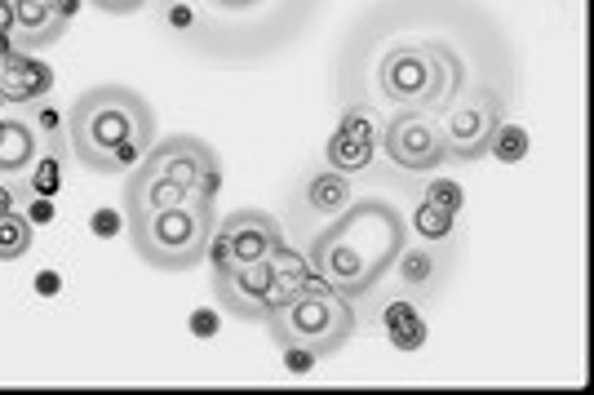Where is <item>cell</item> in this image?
Here are the masks:
<instances>
[{"instance_id": "cell-18", "label": "cell", "mask_w": 594, "mask_h": 395, "mask_svg": "<svg viewBox=\"0 0 594 395\" xmlns=\"http://www.w3.org/2000/svg\"><path fill=\"white\" fill-rule=\"evenodd\" d=\"M453 218H457V214H448V209L422 200V205L413 209V231H417L422 240H448V236H453Z\"/></svg>"}, {"instance_id": "cell-29", "label": "cell", "mask_w": 594, "mask_h": 395, "mask_svg": "<svg viewBox=\"0 0 594 395\" xmlns=\"http://www.w3.org/2000/svg\"><path fill=\"white\" fill-rule=\"evenodd\" d=\"M18 200H22V191H18L13 182H4V178H0V214H13V209H18Z\"/></svg>"}, {"instance_id": "cell-2", "label": "cell", "mask_w": 594, "mask_h": 395, "mask_svg": "<svg viewBox=\"0 0 594 395\" xmlns=\"http://www.w3.org/2000/svg\"><path fill=\"white\" fill-rule=\"evenodd\" d=\"M67 134L93 174H129L156 142V111L129 85H98L71 102Z\"/></svg>"}, {"instance_id": "cell-28", "label": "cell", "mask_w": 594, "mask_h": 395, "mask_svg": "<svg viewBox=\"0 0 594 395\" xmlns=\"http://www.w3.org/2000/svg\"><path fill=\"white\" fill-rule=\"evenodd\" d=\"M89 4H98L102 13H133V9H142L147 0H89Z\"/></svg>"}, {"instance_id": "cell-15", "label": "cell", "mask_w": 594, "mask_h": 395, "mask_svg": "<svg viewBox=\"0 0 594 395\" xmlns=\"http://www.w3.org/2000/svg\"><path fill=\"white\" fill-rule=\"evenodd\" d=\"M382 325H386V334H390V343L399 352H417L426 343V320H422V312L413 303H390L382 312Z\"/></svg>"}, {"instance_id": "cell-17", "label": "cell", "mask_w": 594, "mask_h": 395, "mask_svg": "<svg viewBox=\"0 0 594 395\" xmlns=\"http://www.w3.org/2000/svg\"><path fill=\"white\" fill-rule=\"evenodd\" d=\"M31 240H36V231H31V223L18 209L13 214H0V263L22 258L31 249Z\"/></svg>"}, {"instance_id": "cell-12", "label": "cell", "mask_w": 594, "mask_h": 395, "mask_svg": "<svg viewBox=\"0 0 594 395\" xmlns=\"http://www.w3.org/2000/svg\"><path fill=\"white\" fill-rule=\"evenodd\" d=\"M53 85L44 62H31L27 53H13L0 62V102H27Z\"/></svg>"}, {"instance_id": "cell-6", "label": "cell", "mask_w": 594, "mask_h": 395, "mask_svg": "<svg viewBox=\"0 0 594 395\" xmlns=\"http://www.w3.org/2000/svg\"><path fill=\"white\" fill-rule=\"evenodd\" d=\"M382 151L390 156V165L408 169V174H430L448 160V147H444V129H439V116L430 111H390L382 134H377Z\"/></svg>"}, {"instance_id": "cell-32", "label": "cell", "mask_w": 594, "mask_h": 395, "mask_svg": "<svg viewBox=\"0 0 594 395\" xmlns=\"http://www.w3.org/2000/svg\"><path fill=\"white\" fill-rule=\"evenodd\" d=\"M214 4H222V9H254L258 0H214Z\"/></svg>"}, {"instance_id": "cell-1", "label": "cell", "mask_w": 594, "mask_h": 395, "mask_svg": "<svg viewBox=\"0 0 594 395\" xmlns=\"http://www.w3.org/2000/svg\"><path fill=\"white\" fill-rule=\"evenodd\" d=\"M408 245V223L390 200H350L315 240H310V267L341 294L364 298L373 294L395 258Z\"/></svg>"}, {"instance_id": "cell-30", "label": "cell", "mask_w": 594, "mask_h": 395, "mask_svg": "<svg viewBox=\"0 0 594 395\" xmlns=\"http://www.w3.org/2000/svg\"><path fill=\"white\" fill-rule=\"evenodd\" d=\"M49 4H53V13H58L62 22H71V18H76V9H80V0H49Z\"/></svg>"}, {"instance_id": "cell-9", "label": "cell", "mask_w": 594, "mask_h": 395, "mask_svg": "<svg viewBox=\"0 0 594 395\" xmlns=\"http://www.w3.org/2000/svg\"><path fill=\"white\" fill-rule=\"evenodd\" d=\"M373 151H377V120L368 111H359V107H346L341 111V125L324 142L328 169H337V174H364L373 165Z\"/></svg>"}, {"instance_id": "cell-23", "label": "cell", "mask_w": 594, "mask_h": 395, "mask_svg": "<svg viewBox=\"0 0 594 395\" xmlns=\"http://www.w3.org/2000/svg\"><path fill=\"white\" fill-rule=\"evenodd\" d=\"M205 258H214V271H222V267H231V249H227V236L214 227V236H209V249H205Z\"/></svg>"}, {"instance_id": "cell-5", "label": "cell", "mask_w": 594, "mask_h": 395, "mask_svg": "<svg viewBox=\"0 0 594 395\" xmlns=\"http://www.w3.org/2000/svg\"><path fill=\"white\" fill-rule=\"evenodd\" d=\"M214 289H218L222 312H231L236 320H263V325L297 294L294 285H285L276 276L271 258L267 263H231V267L214 271Z\"/></svg>"}, {"instance_id": "cell-24", "label": "cell", "mask_w": 594, "mask_h": 395, "mask_svg": "<svg viewBox=\"0 0 594 395\" xmlns=\"http://www.w3.org/2000/svg\"><path fill=\"white\" fill-rule=\"evenodd\" d=\"M191 334H196V338H209V334H218V316H214L209 307L191 312Z\"/></svg>"}, {"instance_id": "cell-8", "label": "cell", "mask_w": 594, "mask_h": 395, "mask_svg": "<svg viewBox=\"0 0 594 395\" xmlns=\"http://www.w3.org/2000/svg\"><path fill=\"white\" fill-rule=\"evenodd\" d=\"M502 120H506V107H493V102H457V107H448L439 116L448 160H479V156H488L493 129Z\"/></svg>"}, {"instance_id": "cell-14", "label": "cell", "mask_w": 594, "mask_h": 395, "mask_svg": "<svg viewBox=\"0 0 594 395\" xmlns=\"http://www.w3.org/2000/svg\"><path fill=\"white\" fill-rule=\"evenodd\" d=\"M355 200V187H350V174H337V169H319L310 182H306V205L315 214H341L346 205Z\"/></svg>"}, {"instance_id": "cell-31", "label": "cell", "mask_w": 594, "mask_h": 395, "mask_svg": "<svg viewBox=\"0 0 594 395\" xmlns=\"http://www.w3.org/2000/svg\"><path fill=\"white\" fill-rule=\"evenodd\" d=\"M40 294H58V276H53V271L40 276Z\"/></svg>"}, {"instance_id": "cell-25", "label": "cell", "mask_w": 594, "mask_h": 395, "mask_svg": "<svg viewBox=\"0 0 594 395\" xmlns=\"http://www.w3.org/2000/svg\"><path fill=\"white\" fill-rule=\"evenodd\" d=\"M315 361H319V356H315V352H306V347H285V365H289L294 374H306Z\"/></svg>"}, {"instance_id": "cell-10", "label": "cell", "mask_w": 594, "mask_h": 395, "mask_svg": "<svg viewBox=\"0 0 594 395\" xmlns=\"http://www.w3.org/2000/svg\"><path fill=\"white\" fill-rule=\"evenodd\" d=\"M218 231L227 236L231 263H267V258H276V249H285L276 218L263 209H236L218 223Z\"/></svg>"}, {"instance_id": "cell-4", "label": "cell", "mask_w": 594, "mask_h": 395, "mask_svg": "<svg viewBox=\"0 0 594 395\" xmlns=\"http://www.w3.org/2000/svg\"><path fill=\"white\" fill-rule=\"evenodd\" d=\"M267 329L280 347H306L315 356H333L355 334V307L333 289H297L276 316H267Z\"/></svg>"}, {"instance_id": "cell-3", "label": "cell", "mask_w": 594, "mask_h": 395, "mask_svg": "<svg viewBox=\"0 0 594 395\" xmlns=\"http://www.w3.org/2000/svg\"><path fill=\"white\" fill-rule=\"evenodd\" d=\"M214 236V200H187L174 209H138L129 214V240L142 263L160 271H191L205 263Z\"/></svg>"}, {"instance_id": "cell-27", "label": "cell", "mask_w": 594, "mask_h": 395, "mask_svg": "<svg viewBox=\"0 0 594 395\" xmlns=\"http://www.w3.org/2000/svg\"><path fill=\"white\" fill-rule=\"evenodd\" d=\"M36 125H40L44 134H58V125H62V111H58V107H40V111H36ZM40 129H36V134H40Z\"/></svg>"}, {"instance_id": "cell-11", "label": "cell", "mask_w": 594, "mask_h": 395, "mask_svg": "<svg viewBox=\"0 0 594 395\" xmlns=\"http://www.w3.org/2000/svg\"><path fill=\"white\" fill-rule=\"evenodd\" d=\"M9 9H13V31H18V49L22 53L40 49V45H53L67 31V22L53 13L49 0H9Z\"/></svg>"}, {"instance_id": "cell-20", "label": "cell", "mask_w": 594, "mask_h": 395, "mask_svg": "<svg viewBox=\"0 0 594 395\" xmlns=\"http://www.w3.org/2000/svg\"><path fill=\"white\" fill-rule=\"evenodd\" d=\"M62 187V165H58V147L49 151V156H36L31 160V182H27V191L31 196H53Z\"/></svg>"}, {"instance_id": "cell-13", "label": "cell", "mask_w": 594, "mask_h": 395, "mask_svg": "<svg viewBox=\"0 0 594 395\" xmlns=\"http://www.w3.org/2000/svg\"><path fill=\"white\" fill-rule=\"evenodd\" d=\"M40 156V134L31 120H0V174H27L31 160Z\"/></svg>"}, {"instance_id": "cell-21", "label": "cell", "mask_w": 594, "mask_h": 395, "mask_svg": "<svg viewBox=\"0 0 594 395\" xmlns=\"http://www.w3.org/2000/svg\"><path fill=\"white\" fill-rule=\"evenodd\" d=\"M426 200H430V205H439V209H448V214H462L466 191H462L457 182H448V178H435V182L426 187Z\"/></svg>"}, {"instance_id": "cell-26", "label": "cell", "mask_w": 594, "mask_h": 395, "mask_svg": "<svg viewBox=\"0 0 594 395\" xmlns=\"http://www.w3.org/2000/svg\"><path fill=\"white\" fill-rule=\"evenodd\" d=\"M116 231H120V218L111 209H98L93 214V236H116Z\"/></svg>"}, {"instance_id": "cell-7", "label": "cell", "mask_w": 594, "mask_h": 395, "mask_svg": "<svg viewBox=\"0 0 594 395\" xmlns=\"http://www.w3.org/2000/svg\"><path fill=\"white\" fill-rule=\"evenodd\" d=\"M214 165H218V156H214L209 142H200V138H191V134H174V138L151 142L133 174H142V178H165V182H178V187L196 191L200 174L214 169Z\"/></svg>"}, {"instance_id": "cell-19", "label": "cell", "mask_w": 594, "mask_h": 395, "mask_svg": "<svg viewBox=\"0 0 594 395\" xmlns=\"http://www.w3.org/2000/svg\"><path fill=\"white\" fill-rule=\"evenodd\" d=\"M395 271H399V280H404L408 289H426V285L435 280V258H430L426 249H408V245H404V254L395 258Z\"/></svg>"}, {"instance_id": "cell-16", "label": "cell", "mask_w": 594, "mask_h": 395, "mask_svg": "<svg viewBox=\"0 0 594 395\" xmlns=\"http://www.w3.org/2000/svg\"><path fill=\"white\" fill-rule=\"evenodd\" d=\"M488 151H493L497 160H506V165H519V160L533 151V138H528V129H524V125H511V120H502V125L493 129V142H488Z\"/></svg>"}, {"instance_id": "cell-22", "label": "cell", "mask_w": 594, "mask_h": 395, "mask_svg": "<svg viewBox=\"0 0 594 395\" xmlns=\"http://www.w3.org/2000/svg\"><path fill=\"white\" fill-rule=\"evenodd\" d=\"M22 218H27L31 227H44V223H53V205H49V196H27V205H22Z\"/></svg>"}]
</instances>
